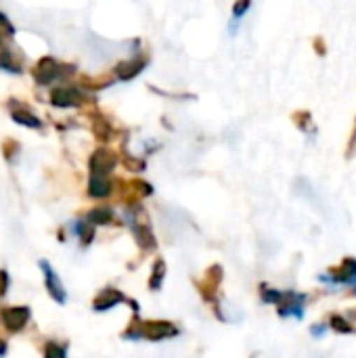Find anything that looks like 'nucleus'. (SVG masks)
<instances>
[{
	"label": "nucleus",
	"instance_id": "nucleus-1",
	"mask_svg": "<svg viewBox=\"0 0 356 358\" xmlns=\"http://www.w3.org/2000/svg\"><path fill=\"white\" fill-rule=\"evenodd\" d=\"M180 336L178 325L170 323V321H141L138 315H134L132 323L128 325V329L122 334L124 340L130 342H164V340H172Z\"/></svg>",
	"mask_w": 356,
	"mask_h": 358
},
{
	"label": "nucleus",
	"instance_id": "nucleus-2",
	"mask_svg": "<svg viewBox=\"0 0 356 358\" xmlns=\"http://www.w3.org/2000/svg\"><path fill=\"white\" fill-rule=\"evenodd\" d=\"M76 73V65H65L59 63L55 57H42L34 67H31V78L38 86H48L57 80H65Z\"/></svg>",
	"mask_w": 356,
	"mask_h": 358
},
{
	"label": "nucleus",
	"instance_id": "nucleus-3",
	"mask_svg": "<svg viewBox=\"0 0 356 358\" xmlns=\"http://www.w3.org/2000/svg\"><path fill=\"white\" fill-rule=\"evenodd\" d=\"M319 281L332 287H348L350 289L348 296H356V258L353 256L344 258L340 266H334L325 275H319Z\"/></svg>",
	"mask_w": 356,
	"mask_h": 358
},
{
	"label": "nucleus",
	"instance_id": "nucleus-4",
	"mask_svg": "<svg viewBox=\"0 0 356 358\" xmlns=\"http://www.w3.org/2000/svg\"><path fill=\"white\" fill-rule=\"evenodd\" d=\"M118 164H120V157L115 151L107 147H99L88 157V172L90 176H111Z\"/></svg>",
	"mask_w": 356,
	"mask_h": 358
},
{
	"label": "nucleus",
	"instance_id": "nucleus-5",
	"mask_svg": "<svg viewBox=\"0 0 356 358\" xmlns=\"http://www.w3.org/2000/svg\"><path fill=\"white\" fill-rule=\"evenodd\" d=\"M50 105L57 109H73L86 103V94L78 86H57L50 90Z\"/></svg>",
	"mask_w": 356,
	"mask_h": 358
},
{
	"label": "nucleus",
	"instance_id": "nucleus-6",
	"mask_svg": "<svg viewBox=\"0 0 356 358\" xmlns=\"http://www.w3.org/2000/svg\"><path fill=\"white\" fill-rule=\"evenodd\" d=\"M220 283H222V266L220 264H212L204 279L199 281V296L204 302L218 306V292H220Z\"/></svg>",
	"mask_w": 356,
	"mask_h": 358
},
{
	"label": "nucleus",
	"instance_id": "nucleus-7",
	"mask_svg": "<svg viewBox=\"0 0 356 358\" xmlns=\"http://www.w3.org/2000/svg\"><path fill=\"white\" fill-rule=\"evenodd\" d=\"M149 55L147 52H136L134 57L126 59V61H120L115 67H113V78L120 80V82H130L134 80L136 76H141L145 71V67L149 65Z\"/></svg>",
	"mask_w": 356,
	"mask_h": 358
},
{
	"label": "nucleus",
	"instance_id": "nucleus-8",
	"mask_svg": "<svg viewBox=\"0 0 356 358\" xmlns=\"http://www.w3.org/2000/svg\"><path fill=\"white\" fill-rule=\"evenodd\" d=\"M304 304H306V294H300V292H283L281 302L275 308H277L279 317H283V319L302 321L304 319Z\"/></svg>",
	"mask_w": 356,
	"mask_h": 358
},
{
	"label": "nucleus",
	"instance_id": "nucleus-9",
	"mask_svg": "<svg viewBox=\"0 0 356 358\" xmlns=\"http://www.w3.org/2000/svg\"><path fill=\"white\" fill-rule=\"evenodd\" d=\"M38 266L44 275V287L48 292V296L57 302V304H65L67 302V292H65V285L61 281V277L57 275V271L50 266L48 260H38Z\"/></svg>",
	"mask_w": 356,
	"mask_h": 358
},
{
	"label": "nucleus",
	"instance_id": "nucleus-10",
	"mask_svg": "<svg viewBox=\"0 0 356 358\" xmlns=\"http://www.w3.org/2000/svg\"><path fill=\"white\" fill-rule=\"evenodd\" d=\"M31 310L27 306H8L2 310V323L10 334H19L29 323Z\"/></svg>",
	"mask_w": 356,
	"mask_h": 358
},
{
	"label": "nucleus",
	"instance_id": "nucleus-11",
	"mask_svg": "<svg viewBox=\"0 0 356 358\" xmlns=\"http://www.w3.org/2000/svg\"><path fill=\"white\" fill-rule=\"evenodd\" d=\"M8 111H10L13 122L23 126V128H31V130H40L42 128V120L31 109H27L25 105L17 103V99L8 101Z\"/></svg>",
	"mask_w": 356,
	"mask_h": 358
},
{
	"label": "nucleus",
	"instance_id": "nucleus-12",
	"mask_svg": "<svg viewBox=\"0 0 356 358\" xmlns=\"http://www.w3.org/2000/svg\"><path fill=\"white\" fill-rule=\"evenodd\" d=\"M122 302H128V298H126L120 289H115V287H105V289H101V292L97 294V298L92 300V310H94V313H107V310L115 308V306L122 304Z\"/></svg>",
	"mask_w": 356,
	"mask_h": 358
},
{
	"label": "nucleus",
	"instance_id": "nucleus-13",
	"mask_svg": "<svg viewBox=\"0 0 356 358\" xmlns=\"http://www.w3.org/2000/svg\"><path fill=\"white\" fill-rule=\"evenodd\" d=\"M292 122H294V126H296L302 134H306V136H311V138H315L317 132H319V128H317V124H315V117H313V113H311L308 109H298V111H294V113H292Z\"/></svg>",
	"mask_w": 356,
	"mask_h": 358
},
{
	"label": "nucleus",
	"instance_id": "nucleus-14",
	"mask_svg": "<svg viewBox=\"0 0 356 358\" xmlns=\"http://www.w3.org/2000/svg\"><path fill=\"white\" fill-rule=\"evenodd\" d=\"M113 191L111 176H90L88 178V195L94 199H105Z\"/></svg>",
	"mask_w": 356,
	"mask_h": 358
},
{
	"label": "nucleus",
	"instance_id": "nucleus-15",
	"mask_svg": "<svg viewBox=\"0 0 356 358\" xmlns=\"http://www.w3.org/2000/svg\"><path fill=\"white\" fill-rule=\"evenodd\" d=\"M92 134L99 143H109L115 136V130L105 115L97 113V115H92Z\"/></svg>",
	"mask_w": 356,
	"mask_h": 358
},
{
	"label": "nucleus",
	"instance_id": "nucleus-16",
	"mask_svg": "<svg viewBox=\"0 0 356 358\" xmlns=\"http://www.w3.org/2000/svg\"><path fill=\"white\" fill-rule=\"evenodd\" d=\"M113 210L111 208H105V206H99V208H92L88 214H86V220L94 227H107L113 222Z\"/></svg>",
	"mask_w": 356,
	"mask_h": 358
},
{
	"label": "nucleus",
	"instance_id": "nucleus-17",
	"mask_svg": "<svg viewBox=\"0 0 356 358\" xmlns=\"http://www.w3.org/2000/svg\"><path fill=\"white\" fill-rule=\"evenodd\" d=\"M329 327H332V331H336V334H340V336H355L356 334L355 323H353L348 317L338 315V313H334V315L329 317Z\"/></svg>",
	"mask_w": 356,
	"mask_h": 358
},
{
	"label": "nucleus",
	"instance_id": "nucleus-18",
	"mask_svg": "<svg viewBox=\"0 0 356 358\" xmlns=\"http://www.w3.org/2000/svg\"><path fill=\"white\" fill-rule=\"evenodd\" d=\"M126 189L132 193V201L130 203H138V199H145V197H151L153 195V187L147 182V180H132L126 185Z\"/></svg>",
	"mask_w": 356,
	"mask_h": 358
},
{
	"label": "nucleus",
	"instance_id": "nucleus-19",
	"mask_svg": "<svg viewBox=\"0 0 356 358\" xmlns=\"http://www.w3.org/2000/svg\"><path fill=\"white\" fill-rule=\"evenodd\" d=\"M164 279H166V262H164V258H157V260L153 262V268H151L149 289H151V292H159L162 285H164Z\"/></svg>",
	"mask_w": 356,
	"mask_h": 358
},
{
	"label": "nucleus",
	"instance_id": "nucleus-20",
	"mask_svg": "<svg viewBox=\"0 0 356 358\" xmlns=\"http://www.w3.org/2000/svg\"><path fill=\"white\" fill-rule=\"evenodd\" d=\"M73 231H76V235L80 237L82 245H90V243H92V239H94V224H90L86 218L78 220V222L73 224Z\"/></svg>",
	"mask_w": 356,
	"mask_h": 358
},
{
	"label": "nucleus",
	"instance_id": "nucleus-21",
	"mask_svg": "<svg viewBox=\"0 0 356 358\" xmlns=\"http://www.w3.org/2000/svg\"><path fill=\"white\" fill-rule=\"evenodd\" d=\"M252 4H254V0H235L233 2V8H231V29L235 27V23L239 25V21L248 15Z\"/></svg>",
	"mask_w": 356,
	"mask_h": 358
},
{
	"label": "nucleus",
	"instance_id": "nucleus-22",
	"mask_svg": "<svg viewBox=\"0 0 356 358\" xmlns=\"http://www.w3.org/2000/svg\"><path fill=\"white\" fill-rule=\"evenodd\" d=\"M0 69H2V71H6V73H23L21 63L13 59V55H10V50H8V48L0 50Z\"/></svg>",
	"mask_w": 356,
	"mask_h": 358
},
{
	"label": "nucleus",
	"instance_id": "nucleus-23",
	"mask_svg": "<svg viewBox=\"0 0 356 358\" xmlns=\"http://www.w3.org/2000/svg\"><path fill=\"white\" fill-rule=\"evenodd\" d=\"M281 296H283V292H279V289H275V287H269V285H260V298H262L264 304L277 306V304L281 302Z\"/></svg>",
	"mask_w": 356,
	"mask_h": 358
},
{
	"label": "nucleus",
	"instance_id": "nucleus-24",
	"mask_svg": "<svg viewBox=\"0 0 356 358\" xmlns=\"http://www.w3.org/2000/svg\"><path fill=\"white\" fill-rule=\"evenodd\" d=\"M44 358H67V346L57 344V342H46L44 344Z\"/></svg>",
	"mask_w": 356,
	"mask_h": 358
},
{
	"label": "nucleus",
	"instance_id": "nucleus-25",
	"mask_svg": "<svg viewBox=\"0 0 356 358\" xmlns=\"http://www.w3.org/2000/svg\"><path fill=\"white\" fill-rule=\"evenodd\" d=\"M122 162H124V166H126L130 172H145V168H147V162H145V159L132 157V155H128V153L122 157Z\"/></svg>",
	"mask_w": 356,
	"mask_h": 358
},
{
	"label": "nucleus",
	"instance_id": "nucleus-26",
	"mask_svg": "<svg viewBox=\"0 0 356 358\" xmlns=\"http://www.w3.org/2000/svg\"><path fill=\"white\" fill-rule=\"evenodd\" d=\"M356 155V117L355 124H353V130H350V136H348V143H346V159L350 162Z\"/></svg>",
	"mask_w": 356,
	"mask_h": 358
},
{
	"label": "nucleus",
	"instance_id": "nucleus-27",
	"mask_svg": "<svg viewBox=\"0 0 356 358\" xmlns=\"http://www.w3.org/2000/svg\"><path fill=\"white\" fill-rule=\"evenodd\" d=\"M0 29H2L6 36H10V38L15 36V25L10 23V19H8L4 13H0Z\"/></svg>",
	"mask_w": 356,
	"mask_h": 358
},
{
	"label": "nucleus",
	"instance_id": "nucleus-28",
	"mask_svg": "<svg viewBox=\"0 0 356 358\" xmlns=\"http://www.w3.org/2000/svg\"><path fill=\"white\" fill-rule=\"evenodd\" d=\"M313 48H315V52H317L319 57H325V55H327V44H325V38L317 36V38L313 40Z\"/></svg>",
	"mask_w": 356,
	"mask_h": 358
},
{
	"label": "nucleus",
	"instance_id": "nucleus-29",
	"mask_svg": "<svg viewBox=\"0 0 356 358\" xmlns=\"http://www.w3.org/2000/svg\"><path fill=\"white\" fill-rule=\"evenodd\" d=\"M8 285H10V277H8V273H6L4 268H0V298L6 296Z\"/></svg>",
	"mask_w": 356,
	"mask_h": 358
},
{
	"label": "nucleus",
	"instance_id": "nucleus-30",
	"mask_svg": "<svg viewBox=\"0 0 356 358\" xmlns=\"http://www.w3.org/2000/svg\"><path fill=\"white\" fill-rule=\"evenodd\" d=\"M327 327H329V325H325V323H315V325L311 327L313 338H317V340H319V338H323V336L327 334Z\"/></svg>",
	"mask_w": 356,
	"mask_h": 358
},
{
	"label": "nucleus",
	"instance_id": "nucleus-31",
	"mask_svg": "<svg viewBox=\"0 0 356 358\" xmlns=\"http://www.w3.org/2000/svg\"><path fill=\"white\" fill-rule=\"evenodd\" d=\"M4 355H6V344L0 340V358H4Z\"/></svg>",
	"mask_w": 356,
	"mask_h": 358
},
{
	"label": "nucleus",
	"instance_id": "nucleus-32",
	"mask_svg": "<svg viewBox=\"0 0 356 358\" xmlns=\"http://www.w3.org/2000/svg\"><path fill=\"white\" fill-rule=\"evenodd\" d=\"M348 317H350V319H353V321H355V323H356V308H353V310L348 313Z\"/></svg>",
	"mask_w": 356,
	"mask_h": 358
},
{
	"label": "nucleus",
	"instance_id": "nucleus-33",
	"mask_svg": "<svg viewBox=\"0 0 356 358\" xmlns=\"http://www.w3.org/2000/svg\"><path fill=\"white\" fill-rule=\"evenodd\" d=\"M6 46H4V40H2V34H0V50H4Z\"/></svg>",
	"mask_w": 356,
	"mask_h": 358
}]
</instances>
